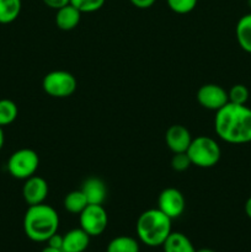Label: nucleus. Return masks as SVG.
Masks as SVG:
<instances>
[{"label": "nucleus", "instance_id": "nucleus-1", "mask_svg": "<svg viewBox=\"0 0 251 252\" xmlns=\"http://www.w3.org/2000/svg\"><path fill=\"white\" fill-rule=\"evenodd\" d=\"M217 135L229 144H246L251 142V108L246 105L228 102L214 116Z\"/></svg>", "mask_w": 251, "mask_h": 252}, {"label": "nucleus", "instance_id": "nucleus-2", "mask_svg": "<svg viewBox=\"0 0 251 252\" xmlns=\"http://www.w3.org/2000/svg\"><path fill=\"white\" fill-rule=\"evenodd\" d=\"M59 216L48 204L29 206L24 217V230L27 238L34 243H47L58 231Z\"/></svg>", "mask_w": 251, "mask_h": 252}, {"label": "nucleus", "instance_id": "nucleus-3", "mask_svg": "<svg viewBox=\"0 0 251 252\" xmlns=\"http://www.w3.org/2000/svg\"><path fill=\"white\" fill-rule=\"evenodd\" d=\"M135 230L138 239L147 246H162L171 233V219L160 209H148L138 218Z\"/></svg>", "mask_w": 251, "mask_h": 252}, {"label": "nucleus", "instance_id": "nucleus-4", "mask_svg": "<svg viewBox=\"0 0 251 252\" xmlns=\"http://www.w3.org/2000/svg\"><path fill=\"white\" fill-rule=\"evenodd\" d=\"M186 153L191 159L192 165L201 169L216 166L221 157V149L217 140L207 135L193 138Z\"/></svg>", "mask_w": 251, "mask_h": 252}, {"label": "nucleus", "instance_id": "nucleus-5", "mask_svg": "<svg viewBox=\"0 0 251 252\" xmlns=\"http://www.w3.org/2000/svg\"><path fill=\"white\" fill-rule=\"evenodd\" d=\"M39 166V158L34 150L19 149L10 155L7 160V171L14 179L27 180L36 174Z\"/></svg>", "mask_w": 251, "mask_h": 252}, {"label": "nucleus", "instance_id": "nucleus-6", "mask_svg": "<svg viewBox=\"0 0 251 252\" xmlns=\"http://www.w3.org/2000/svg\"><path fill=\"white\" fill-rule=\"evenodd\" d=\"M76 79L65 70H53L46 74L42 80V88L47 95L56 98H65L76 90Z\"/></svg>", "mask_w": 251, "mask_h": 252}, {"label": "nucleus", "instance_id": "nucleus-7", "mask_svg": "<svg viewBox=\"0 0 251 252\" xmlns=\"http://www.w3.org/2000/svg\"><path fill=\"white\" fill-rule=\"evenodd\" d=\"M80 228L88 235L98 236L106 230L108 224V216L102 204H88L79 214Z\"/></svg>", "mask_w": 251, "mask_h": 252}, {"label": "nucleus", "instance_id": "nucleus-8", "mask_svg": "<svg viewBox=\"0 0 251 252\" xmlns=\"http://www.w3.org/2000/svg\"><path fill=\"white\" fill-rule=\"evenodd\" d=\"M197 101L203 108L217 112L229 102L228 91L217 84H204L197 91Z\"/></svg>", "mask_w": 251, "mask_h": 252}, {"label": "nucleus", "instance_id": "nucleus-9", "mask_svg": "<svg viewBox=\"0 0 251 252\" xmlns=\"http://www.w3.org/2000/svg\"><path fill=\"white\" fill-rule=\"evenodd\" d=\"M186 201L181 191L174 187H167L162 189L157 198V209L166 214L170 219H176L181 217L185 212Z\"/></svg>", "mask_w": 251, "mask_h": 252}, {"label": "nucleus", "instance_id": "nucleus-10", "mask_svg": "<svg viewBox=\"0 0 251 252\" xmlns=\"http://www.w3.org/2000/svg\"><path fill=\"white\" fill-rule=\"evenodd\" d=\"M48 184L43 177L33 175L25 180L24 187H22V197L29 206L44 203L47 196H48Z\"/></svg>", "mask_w": 251, "mask_h": 252}, {"label": "nucleus", "instance_id": "nucleus-11", "mask_svg": "<svg viewBox=\"0 0 251 252\" xmlns=\"http://www.w3.org/2000/svg\"><path fill=\"white\" fill-rule=\"evenodd\" d=\"M192 139L191 133L185 126L174 125L167 128L165 133V142L169 149L172 153H184L187 152Z\"/></svg>", "mask_w": 251, "mask_h": 252}, {"label": "nucleus", "instance_id": "nucleus-12", "mask_svg": "<svg viewBox=\"0 0 251 252\" xmlns=\"http://www.w3.org/2000/svg\"><path fill=\"white\" fill-rule=\"evenodd\" d=\"M80 189L88 199L89 204H103L107 197V187L98 177L86 179Z\"/></svg>", "mask_w": 251, "mask_h": 252}, {"label": "nucleus", "instance_id": "nucleus-13", "mask_svg": "<svg viewBox=\"0 0 251 252\" xmlns=\"http://www.w3.org/2000/svg\"><path fill=\"white\" fill-rule=\"evenodd\" d=\"M90 235L81 228L71 229L65 235H63V252H84L89 248Z\"/></svg>", "mask_w": 251, "mask_h": 252}, {"label": "nucleus", "instance_id": "nucleus-14", "mask_svg": "<svg viewBox=\"0 0 251 252\" xmlns=\"http://www.w3.org/2000/svg\"><path fill=\"white\" fill-rule=\"evenodd\" d=\"M80 19L81 12L71 4H68L57 10L56 25L62 31H71L78 26Z\"/></svg>", "mask_w": 251, "mask_h": 252}, {"label": "nucleus", "instance_id": "nucleus-15", "mask_svg": "<svg viewBox=\"0 0 251 252\" xmlns=\"http://www.w3.org/2000/svg\"><path fill=\"white\" fill-rule=\"evenodd\" d=\"M235 34L240 48L251 54V12L239 19L235 27Z\"/></svg>", "mask_w": 251, "mask_h": 252}, {"label": "nucleus", "instance_id": "nucleus-16", "mask_svg": "<svg viewBox=\"0 0 251 252\" xmlns=\"http://www.w3.org/2000/svg\"><path fill=\"white\" fill-rule=\"evenodd\" d=\"M164 252H194L191 240L182 233H170L166 240L162 244Z\"/></svg>", "mask_w": 251, "mask_h": 252}, {"label": "nucleus", "instance_id": "nucleus-17", "mask_svg": "<svg viewBox=\"0 0 251 252\" xmlns=\"http://www.w3.org/2000/svg\"><path fill=\"white\" fill-rule=\"evenodd\" d=\"M21 0H0V24L14 22L21 12Z\"/></svg>", "mask_w": 251, "mask_h": 252}, {"label": "nucleus", "instance_id": "nucleus-18", "mask_svg": "<svg viewBox=\"0 0 251 252\" xmlns=\"http://www.w3.org/2000/svg\"><path fill=\"white\" fill-rule=\"evenodd\" d=\"M63 204L65 211L69 212V213L80 214L89 203L81 189H76V191H71L66 194Z\"/></svg>", "mask_w": 251, "mask_h": 252}, {"label": "nucleus", "instance_id": "nucleus-19", "mask_svg": "<svg viewBox=\"0 0 251 252\" xmlns=\"http://www.w3.org/2000/svg\"><path fill=\"white\" fill-rule=\"evenodd\" d=\"M106 252H139V244L132 236H117L108 243Z\"/></svg>", "mask_w": 251, "mask_h": 252}, {"label": "nucleus", "instance_id": "nucleus-20", "mask_svg": "<svg viewBox=\"0 0 251 252\" xmlns=\"http://www.w3.org/2000/svg\"><path fill=\"white\" fill-rule=\"evenodd\" d=\"M19 115V110L14 101L9 98L0 100V127H5L14 122Z\"/></svg>", "mask_w": 251, "mask_h": 252}, {"label": "nucleus", "instance_id": "nucleus-21", "mask_svg": "<svg viewBox=\"0 0 251 252\" xmlns=\"http://www.w3.org/2000/svg\"><path fill=\"white\" fill-rule=\"evenodd\" d=\"M250 97V91L243 84H236L230 88L228 91L229 102L234 105H246Z\"/></svg>", "mask_w": 251, "mask_h": 252}, {"label": "nucleus", "instance_id": "nucleus-22", "mask_svg": "<svg viewBox=\"0 0 251 252\" xmlns=\"http://www.w3.org/2000/svg\"><path fill=\"white\" fill-rule=\"evenodd\" d=\"M106 0H70V4L79 10L81 14L95 12L105 5Z\"/></svg>", "mask_w": 251, "mask_h": 252}, {"label": "nucleus", "instance_id": "nucleus-23", "mask_svg": "<svg viewBox=\"0 0 251 252\" xmlns=\"http://www.w3.org/2000/svg\"><path fill=\"white\" fill-rule=\"evenodd\" d=\"M198 0H166L170 10L176 14L185 15L191 12L196 7Z\"/></svg>", "mask_w": 251, "mask_h": 252}, {"label": "nucleus", "instance_id": "nucleus-24", "mask_svg": "<svg viewBox=\"0 0 251 252\" xmlns=\"http://www.w3.org/2000/svg\"><path fill=\"white\" fill-rule=\"evenodd\" d=\"M192 165L191 159L187 155L186 152L184 153H175L174 157L171 159V167L175 170V171H186L189 166Z\"/></svg>", "mask_w": 251, "mask_h": 252}, {"label": "nucleus", "instance_id": "nucleus-25", "mask_svg": "<svg viewBox=\"0 0 251 252\" xmlns=\"http://www.w3.org/2000/svg\"><path fill=\"white\" fill-rule=\"evenodd\" d=\"M42 1L44 2L46 6L51 7V9H54V10H58L61 9V7L65 6V5L70 4V0H42Z\"/></svg>", "mask_w": 251, "mask_h": 252}, {"label": "nucleus", "instance_id": "nucleus-26", "mask_svg": "<svg viewBox=\"0 0 251 252\" xmlns=\"http://www.w3.org/2000/svg\"><path fill=\"white\" fill-rule=\"evenodd\" d=\"M47 244H48V246H51V248L62 249V246H63V235H59L58 233L53 234V235L47 240Z\"/></svg>", "mask_w": 251, "mask_h": 252}, {"label": "nucleus", "instance_id": "nucleus-27", "mask_svg": "<svg viewBox=\"0 0 251 252\" xmlns=\"http://www.w3.org/2000/svg\"><path fill=\"white\" fill-rule=\"evenodd\" d=\"M129 1L138 9H148V7L153 6L157 0H129Z\"/></svg>", "mask_w": 251, "mask_h": 252}, {"label": "nucleus", "instance_id": "nucleus-28", "mask_svg": "<svg viewBox=\"0 0 251 252\" xmlns=\"http://www.w3.org/2000/svg\"><path fill=\"white\" fill-rule=\"evenodd\" d=\"M245 213L248 218L251 219V197H249L248 201L245 202Z\"/></svg>", "mask_w": 251, "mask_h": 252}, {"label": "nucleus", "instance_id": "nucleus-29", "mask_svg": "<svg viewBox=\"0 0 251 252\" xmlns=\"http://www.w3.org/2000/svg\"><path fill=\"white\" fill-rule=\"evenodd\" d=\"M41 252H63V250L62 249H54V248H51V246L47 245L46 248L43 249Z\"/></svg>", "mask_w": 251, "mask_h": 252}, {"label": "nucleus", "instance_id": "nucleus-30", "mask_svg": "<svg viewBox=\"0 0 251 252\" xmlns=\"http://www.w3.org/2000/svg\"><path fill=\"white\" fill-rule=\"evenodd\" d=\"M5 143V135H4V130H2V127H0V150L2 149Z\"/></svg>", "mask_w": 251, "mask_h": 252}, {"label": "nucleus", "instance_id": "nucleus-31", "mask_svg": "<svg viewBox=\"0 0 251 252\" xmlns=\"http://www.w3.org/2000/svg\"><path fill=\"white\" fill-rule=\"evenodd\" d=\"M194 252H214L211 249H199V250H196Z\"/></svg>", "mask_w": 251, "mask_h": 252}, {"label": "nucleus", "instance_id": "nucleus-32", "mask_svg": "<svg viewBox=\"0 0 251 252\" xmlns=\"http://www.w3.org/2000/svg\"><path fill=\"white\" fill-rule=\"evenodd\" d=\"M248 4H249V6L251 7V0H248Z\"/></svg>", "mask_w": 251, "mask_h": 252}]
</instances>
